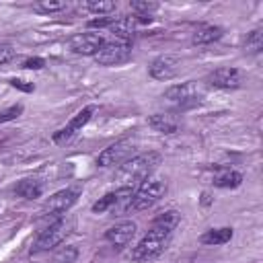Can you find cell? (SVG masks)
<instances>
[{
    "label": "cell",
    "instance_id": "1",
    "mask_svg": "<svg viewBox=\"0 0 263 263\" xmlns=\"http://www.w3.org/2000/svg\"><path fill=\"white\" fill-rule=\"evenodd\" d=\"M160 164V154L158 152H142L132 158H127L115 173V179L119 181L121 187H134L136 183L148 179L152 171Z\"/></svg>",
    "mask_w": 263,
    "mask_h": 263
},
{
    "label": "cell",
    "instance_id": "2",
    "mask_svg": "<svg viewBox=\"0 0 263 263\" xmlns=\"http://www.w3.org/2000/svg\"><path fill=\"white\" fill-rule=\"evenodd\" d=\"M203 92L195 82H183V84H173L164 90L162 101L168 109L173 111H187L193 109L201 103Z\"/></svg>",
    "mask_w": 263,
    "mask_h": 263
},
{
    "label": "cell",
    "instance_id": "3",
    "mask_svg": "<svg viewBox=\"0 0 263 263\" xmlns=\"http://www.w3.org/2000/svg\"><path fill=\"white\" fill-rule=\"evenodd\" d=\"M171 230L158 228V226H150V230L144 234V238L134 247L132 251V261H150L154 257H158L164 247L171 240Z\"/></svg>",
    "mask_w": 263,
    "mask_h": 263
},
{
    "label": "cell",
    "instance_id": "4",
    "mask_svg": "<svg viewBox=\"0 0 263 263\" xmlns=\"http://www.w3.org/2000/svg\"><path fill=\"white\" fill-rule=\"evenodd\" d=\"M68 234H70V222H66L64 218L51 222L49 226H45V228L39 232V236H37V240H35V245H33V255L55 249L58 245H62V242L66 240Z\"/></svg>",
    "mask_w": 263,
    "mask_h": 263
},
{
    "label": "cell",
    "instance_id": "5",
    "mask_svg": "<svg viewBox=\"0 0 263 263\" xmlns=\"http://www.w3.org/2000/svg\"><path fill=\"white\" fill-rule=\"evenodd\" d=\"M129 55H132V41L113 39V41H105L92 58L99 66H117V64L127 62Z\"/></svg>",
    "mask_w": 263,
    "mask_h": 263
},
{
    "label": "cell",
    "instance_id": "6",
    "mask_svg": "<svg viewBox=\"0 0 263 263\" xmlns=\"http://www.w3.org/2000/svg\"><path fill=\"white\" fill-rule=\"evenodd\" d=\"M166 193V183L162 179H148L144 181L138 191H134V199H132V210L140 212V210H148L152 208L160 197H164Z\"/></svg>",
    "mask_w": 263,
    "mask_h": 263
},
{
    "label": "cell",
    "instance_id": "7",
    "mask_svg": "<svg viewBox=\"0 0 263 263\" xmlns=\"http://www.w3.org/2000/svg\"><path fill=\"white\" fill-rule=\"evenodd\" d=\"M134 148H136V142H134L132 138L117 140L115 144L107 146V148L97 156V164H99V166H115V164H123L127 158H132Z\"/></svg>",
    "mask_w": 263,
    "mask_h": 263
},
{
    "label": "cell",
    "instance_id": "8",
    "mask_svg": "<svg viewBox=\"0 0 263 263\" xmlns=\"http://www.w3.org/2000/svg\"><path fill=\"white\" fill-rule=\"evenodd\" d=\"M92 113H95V105H88V107L80 109V111L68 121V125H64L62 129H58V132L53 134V142H55V144H66V142H70V140L90 121Z\"/></svg>",
    "mask_w": 263,
    "mask_h": 263
},
{
    "label": "cell",
    "instance_id": "9",
    "mask_svg": "<svg viewBox=\"0 0 263 263\" xmlns=\"http://www.w3.org/2000/svg\"><path fill=\"white\" fill-rule=\"evenodd\" d=\"M205 82L210 84V86H214V88H238V86H242V82H245V74L238 70V68H230V66H226V68H216L214 72H210L208 74V78H205Z\"/></svg>",
    "mask_w": 263,
    "mask_h": 263
},
{
    "label": "cell",
    "instance_id": "10",
    "mask_svg": "<svg viewBox=\"0 0 263 263\" xmlns=\"http://www.w3.org/2000/svg\"><path fill=\"white\" fill-rule=\"evenodd\" d=\"M78 199V189H62V191H55L51 197H47V201L43 203L41 208V214L43 216H58V214H64L68 212Z\"/></svg>",
    "mask_w": 263,
    "mask_h": 263
},
{
    "label": "cell",
    "instance_id": "11",
    "mask_svg": "<svg viewBox=\"0 0 263 263\" xmlns=\"http://www.w3.org/2000/svg\"><path fill=\"white\" fill-rule=\"evenodd\" d=\"M103 43H105V37L101 33H78L70 39L68 45L78 55H95Z\"/></svg>",
    "mask_w": 263,
    "mask_h": 263
},
{
    "label": "cell",
    "instance_id": "12",
    "mask_svg": "<svg viewBox=\"0 0 263 263\" xmlns=\"http://www.w3.org/2000/svg\"><path fill=\"white\" fill-rule=\"evenodd\" d=\"M179 68H181L179 58L164 53V55H158V58L152 60L148 72H150V76H152L154 80H171L173 76H177Z\"/></svg>",
    "mask_w": 263,
    "mask_h": 263
},
{
    "label": "cell",
    "instance_id": "13",
    "mask_svg": "<svg viewBox=\"0 0 263 263\" xmlns=\"http://www.w3.org/2000/svg\"><path fill=\"white\" fill-rule=\"evenodd\" d=\"M136 228H138L136 222H132V220H123V222L111 226L109 230H105V240H109L113 247L121 249V247H125V245L136 236Z\"/></svg>",
    "mask_w": 263,
    "mask_h": 263
},
{
    "label": "cell",
    "instance_id": "14",
    "mask_svg": "<svg viewBox=\"0 0 263 263\" xmlns=\"http://www.w3.org/2000/svg\"><path fill=\"white\" fill-rule=\"evenodd\" d=\"M138 25H140V18L138 16H121L109 29L113 31L115 39H127V41H132V35H134V31H136Z\"/></svg>",
    "mask_w": 263,
    "mask_h": 263
},
{
    "label": "cell",
    "instance_id": "15",
    "mask_svg": "<svg viewBox=\"0 0 263 263\" xmlns=\"http://www.w3.org/2000/svg\"><path fill=\"white\" fill-rule=\"evenodd\" d=\"M12 191H14L18 197H25V199H37V197H41V193H43V185H41L39 179H21V181L12 187Z\"/></svg>",
    "mask_w": 263,
    "mask_h": 263
},
{
    "label": "cell",
    "instance_id": "16",
    "mask_svg": "<svg viewBox=\"0 0 263 263\" xmlns=\"http://www.w3.org/2000/svg\"><path fill=\"white\" fill-rule=\"evenodd\" d=\"M148 125L160 134H175L179 127V121L171 113H156V115L148 117Z\"/></svg>",
    "mask_w": 263,
    "mask_h": 263
},
{
    "label": "cell",
    "instance_id": "17",
    "mask_svg": "<svg viewBox=\"0 0 263 263\" xmlns=\"http://www.w3.org/2000/svg\"><path fill=\"white\" fill-rule=\"evenodd\" d=\"M222 35H224V29H222V27H216V25H201V27L193 33V43H195V45H208V43L218 41Z\"/></svg>",
    "mask_w": 263,
    "mask_h": 263
},
{
    "label": "cell",
    "instance_id": "18",
    "mask_svg": "<svg viewBox=\"0 0 263 263\" xmlns=\"http://www.w3.org/2000/svg\"><path fill=\"white\" fill-rule=\"evenodd\" d=\"M132 199H134V189L132 187H119L115 191V201L111 205V212L115 216H121L132 210Z\"/></svg>",
    "mask_w": 263,
    "mask_h": 263
},
{
    "label": "cell",
    "instance_id": "19",
    "mask_svg": "<svg viewBox=\"0 0 263 263\" xmlns=\"http://www.w3.org/2000/svg\"><path fill=\"white\" fill-rule=\"evenodd\" d=\"M216 187H222V189H234L242 183V175L232 171V168H220L218 175H214V181H212Z\"/></svg>",
    "mask_w": 263,
    "mask_h": 263
},
{
    "label": "cell",
    "instance_id": "20",
    "mask_svg": "<svg viewBox=\"0 0 263 263\" xmlns=\"http://www.w3.org/2000/svg\"><path fill=\"white\" fill-rule=\"evenodd\" d=\"M232 228H212V230H205L201 234V242L203 245H210V247H216V245H224L232 238Z\"/></svg>",
    "mask_w": 263,
    "mask_h": 263
},
{
    "label": "cell",
    "instance_id": "21",
    "mask_svg": "<svg viewBox=\"0 0 263 263\" xmlns=\"http://www.w3.org/2000/svg\"><path fill=\"white\" fill-rule=\"evenodd\" d=\"M181 222V214L177 210H166L162 214H158L154 220H152V226H158V228H164V230H175Z\"/></svg>",
    "mask_w": 263,
    "mask_h": 263
},
{
    "label": "cell",
    "instance_id": "22",
    "mask_svg": "<svg viewBox=\"0 0 263 263\" xmlns=\"http://www.w3.org/2000/svg\"><path fill=\"white\" fill-rule=\"evenodd\" d=\"M242 49L247 53H259L263 49V33H261V29H253L251 33H247V37L242 39Z\"/></svg>",
    "mask_w": 263,
    "mask_h": 263
},
{
    "label": "cell",
    "instance_id": "23",
    "mask_svg": "<svg viewBox=\"0 0 263 263\" xmlns=\"http://www.w3.org/2000/svg\"><path fill=\"white\" fill-rule=\"evenodd\" d=\"M66 8H68V2H64V0H39V2L33 4V10L41 12V14L60 12V10H66Z\"/></svg>",
    "mask_w": 263,
    "mask_h": 263
},
{
    "label": "cell",
    "instance_id": "24",
    "mask_svg": "<svg viewBox=\"0 0 263 263\" xmlns=\"http://www.w3.org/2000/svg\"><path fill=\"white\" fill-rule=\"evenodd\" d=\"M76 259H78V249L74 245H66L55 251V255L51 257V263H74Z\"/></svg>",
    "mask_w": 263,
    "mask_h": 263
},
{
    "label": "cell",
    "instance_id": "25",
    "mask_svg": "<svg viewBox=\"0 0 263 263\" xmlns=\"http://www.w3.org/2000/svg\"><path fill=\"white\" fill-rule=\"evenodd\" d=\"M84 8L95 12V14H109L117 8V2H113V0H90V2L84 4Z\"/></svg>",
    "mask_w": 263,
    "mask_h": 263
},
{
    "label": "cell",
    "instance_id": "26",
    "mask_svg": "<svg viewBox=\"0 0 263 263\" xmlns=\"http://www.w3.org/2000/svg\"><path fill=\"white\" fill-rule=\"evenodd\" d=\"M156 8H158L156 2H146V0H134L132 2V10L136 12V16H150Z\"/></svg>",
    "mask_w": 263,
    "mask_h": 263
},
{
    "label": "cell",
    "instance_id": "27",
    "mask_svg": "<svg viewBox=\"0 0 263 263\" xmlns=\"http://www.w3.org/2000/svg\"><path fill=\"white\" fill-rule=\"evenodd\" d=\"M113 201H115V193H107V195H103L99 201L92 203V212H95V214H103V212L111 210Z\"/></svg>",
    "mask_w": 263,
    "mask_h": 263
},
{
    "label": "cell",
    "instance_id": "28",
    "mask_svg": "<svg viewBox=\"0 0 263 263\" xmlns=\"http://www.w3.org/2000/svg\"><path fill=\"white\" fill-rule=\"evenodd\" d=\"M21 113H23V105H12V107H8V109L0 111V123H6V121L16 119Z\"/></svg>",
    "mask_w": 263,
    "mask_h": 263
},
{
    "label": "cell",
    "instance_id": "29",
    "mask_svg": "<svg viewBox=\"0 0 263 263\" xmlns=\"http://www.w3.org/2000/svg\"><path fill=\"white\" fill-rule=\"evenodd\" d=\"M14 55H16V49H14L12 45H8V43H0V64L10 62Z\"/></svg>",
    "mask_w": 263,
    "mask_h": 263
},
{
    "label": "cell",
    "instance_id": "30",
    "mask_svg": "<svg viewBox=\"0 0 263 263\" xmlns=\"http://www.w3.org/2000/svg\"><path fill=\"white\" fill-rule=\"evenodd\" d=\"M115 21H117L115 16H99V18L88 21V27H99V29H105V27H111Z\"/></svg>",
    "mask_w": 263,
    "mask_h": 263
},
{
    "label": "cell",
    "instance_id": "31",
    "mask_svg": "<svg viewBox=\"0 0 263 263\" xmlns=\"http://www.w3.org/2000/svg\"><path fill=\"white\" fill-rule=\"evenodd\" d=\"M43 66H45V60L43 58H27L23 62V68H27V70H41Z\"/></svg>",
    "mask_w": 263,
    "mask_h": 263
},
{
    "label": "cell",
    "instance_id": "32",
    "mask_svg": "<svg viewBox=\"0 0 263 263\" xmlns=\"http://www.w3.org/2000/svg\"><path fill=\"white\" fill-rule=\"evenodd\" d=\"M10 86H14V88H21V90H25V92H33V84L31 82H27V80H21V78H12L10 80Z\"/></svg>",
    "mask_w": 263,
    "mask_h": 263
}]
</instances>
